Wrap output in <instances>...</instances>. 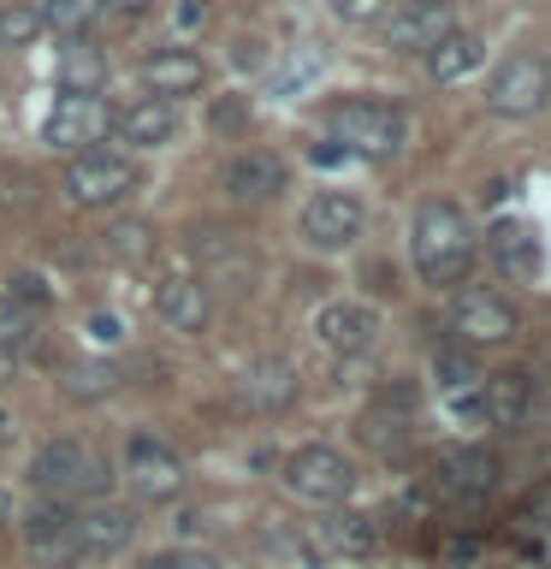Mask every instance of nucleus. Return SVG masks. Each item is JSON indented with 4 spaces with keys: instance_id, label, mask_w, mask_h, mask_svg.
<instances>
[{
    "instance_id": "obj_20",
    "label": "nucleus",
    "mask_w": 551,
    "mask_h": 569,
    "mask_svg": "<svg viewBox=\"0 0 551 569\" xmlns=\"http://www.w3.org/2000/svg\"><path fill=\"white\" fill-rule=\"evenodd\" d=\"M226 190L238 196V202H273V196L284 190V160L267 154V149H243L231 154L226 167Z\"/></svg>"
},
{
    "instance_id": "obj_27",
    "label": "nucleus",
    "mask_w": 551,
    "mask_h": 569,
    "mask_svg": "<svg viewBox=\"0 0 551 569\" xmlns=\"http://www.w3.org/2000/svg\"><path fill=\"white\" fill-rule=\"evenodd\" d=\"M320 71H327V53H320L314 42H302L291 60H284L279 71H273V83H267V96L273 101H291V96H302V89H309Z\"/></svg>"
},
{
    "instance_id": "obj_34",
    "label": "nucleus",
    "mask_w": 551,
    "mask_h": 569,
    "mask_svg": "<svg viewBox=\"0 0 551 569\" xmlns=\"http://www.w3.org/2000/svg\"><path fill=\"white\" fill-rule=\"evenodd\" d=\"M7 297H12V302H24V309H42L53 291H48V279H42V273H18V279L7 284Z\"/></svg>"
},
{
    "instance_id": "obj_33",
    "label": "nucleus",
    "mask_w": 551,
    "mask_h": 569,
    "mask_svg": "<svg viewBox=\"0 0 551 569\" xmlns=\"http://www.w3.org/2000/svg\"><path fill=\"white\" fill-rule=\"evenodd\" d=\"M137 569H220L208 558V551H154V558H142Z\"/></svg>"
},
{
    "instance_id": "obj_22",
    "label": "nucleus",
    "mask_w": 551,
    "mask_h": 569,
    "mask_svg": "<svg viewBox=\"0 0 551 569\" xmlns=\"http://www.w3.org/2000/svg\"><path fill=\"white\" fill-rule=\"evenodd\" d=\"M444 30H451V7H391V18H385V48L427 53Z\"/></svg>"
},
{
    "instance_id": "obj_35",
    "label": "nucleus",
    "mask_w": 551,
    "mask_h": 569,
    "mask_svg": "<svg viewBox=\"0 0 551 569\" xmlns=\"http://www.w3.org/2000/svg\"><path fill=\"white\" fill-rule=\"evenodd\" d=\"M327 7H332V18H344V24H368L385 0H327Z\"/></svg>"
},
{
    "instance_id": "obj_14",
    "label": "nucleus",
    "mask_w": 551,
    "mask_h": 569,
    "mask_svg": "<svg viewBox=\"0 0 551 569\" xmlns=\"http://www.w3.org/2000/svg\"><path fill=\"white\" fill-rule=\"evenodd\" d=\"M154 315L167 320L172 332H202V327H208V315H213V297H208V284H202V279L172 273V279H160V284H154Z\"/></svg>"
},
{
    "instance_id": "obj_13",
    "label": "nucleus",
    "mask_w": 551,
    "mask_h": 569,
    "mask_svg": "<svg viewBox=\"0 0 551 569\" xmlns=\"http://www.w3.org/2000/svg\"><path fill=\"white\" fill-rule=\"evenodd\" d=\"M487 256L498 261V273H510L522 284H533L545 273V243H540V231H533L528 220H498L487 231Z\"/></svg>"
},
{
    "instance_id": "obj_15",
    "label": "nucleus",
    "mask_w": 551,
    "mask_h": 569,
    "mask_svg": "<svg viewBox=\"0 0 551 569\" xmlns=\"http://www.w3.org/2000/svg\"><path fill=\"white\" fill-rule=\"evenodd\" d=\"M474 398H480V421L522 427V416L533 409V380L522 368H504V373H487V380L474 386Z\"/></svg>"
},
{
    "instance_id": "obj_4",
    "label": "nucleus",
    "mask_w": 551,
    "mask_h": 569,
    "mask_svg": "<svg viewBox=\"0 0 551 569\" xmlns=\"http://www.w3.org/2000/svg\"><path fill=\"white\" fill-rule=\"evenodd\" d=\"M30 487L42 498H89L107 487V462L83 439H48L30 457Z\"/></svg>"
},
{
    "instance_id": "obj_10",
    "label": "nucleus",
    "mask_w": 551,
    "mask_h": 569,
    "mask_svg": "<svg viewBox=\"0 0 551 569\" xmlns=\"http://www.w3.org/2000/svg\"><path fill=\"white\" fill-rule=\"evenodd\" d=\"M515 327H522V320H515V309L498 291H462L457 309H451V332H457V345H469V350L510 345Z\"/></svg>"
},
{
    "instance_id": "obj_7",
    "label": "nucleus",
    "mask_w": 551,
    "mask_h": 569,
    "mask_svg": "<svg viewBox=\"0 0 551 569\" xmlns=\"http://www.w3.org/2000/svg\"><path fill=\"white\" fill-rule=\"evenodd\" d=\"M24 546L42 569H71L83 558V540H78V510L71 498H42V505L24 510Z\"/></svg>"
},
{
    "instance_id": "obj_2",
    "label": "nucleus",
    "mask_w": 551,
    "mask_h": 569,
    "mask_svg": "<svg viewBox=\"0 0 551 569\" xmlns=\"http://www.w3.org/2000/svg\"><path fill=\"white\" fill-rule=\"evenodd\" d=\"M327 131H332L338 149L355 154V160H398L409 124H403V113L391 101L350 96V101H332L327 107Z\"/></svg>"
},
{
    "instance_id": "obj_28",
    "label": "nucleus",
    "mask_w": 551,
    "mask_h": 569,
    "mask_svg": "<svg viewBox=\"0 0 551 569\" xmlns=\"http://www.w3.org/2000/svg\"><path fill=\"white\" fill-rule=\"evenodd\" d=\"M433 386L451 398V391H469L480 386V362H474V350L469 345H439L433 350Z\"/></svg>"
},
{
    "instance_id": "obj_12",
    "label": "nucleus",
    "mask_w": 551,
    "mask_h": 569,
    "mask_svg": "<svg viewBox=\"0 0 551 569\" xmlns=\"http://www.w3.org/2000/svg\"><path fill=\"white\" fill-rule=\"evenodd\" d=\"M314 332L332 356H368L380 345V315H373L368 302H327V309L314 315Z\"/></svg>"
},
{
    "instance_id": "obj_30",
    "label": "nucleus",
    "mask_w": 551,
    "mask_h": 569,
    "mask_svg": "<svg viewBox=\"0 0 551 569\" xmlns=\"http://www.w3.org/2000/svg\"><path fill=\"white\" fill-rule=\"evenodd\" d=\"M42 0H12L7 12H0V42L7 48H30L36 36H42Z\"/></svg>"
},
{
    "instance_id": "obj_31",
    "label": "nucleus",
    "mask_w": 551,
    "mask_h": 569,
    "mask_svg": "<svg viewBox=\"0 0 551 569\" xmlns=\"http://www.w3.org/2000/svg\"><path fill=\"white\" fill-rule=\"evenodd\" d=\"M30 332H36L30 309H24V302H12L7 291H0V350H7V356H18V350L30 345Z\"/></svg>"
},
{
    "instance_id": "obj_26",
    "label": "nucleus",
    "mask_w": 551,
    "mask_h": 569,
    "mask_svg": "<svg viewBox=\"0 0 551 569\" xmlns=\"http://www.w3.org/2000/svg\"><path fill=\"white\" fill-rule=\"evenodd\" d=\"M107 0H42V24L60 36V42H83L89 30L101 24Z\"/></svg>"
},
{
    "instance_id": "obj_1",
    "label": "nucleus",
    "mask_w": 551,
    "mask_h": 569,
    "mask_svg": "<svg viewBox=\"0 0 551 569\" xmlns=\"http://www.w3.org/2000/svg\"><path fill=\"white\" fill-rule=\"evenodd\" d=\"M409 261L427 284H457L474 267V231L457 202H421L409 226Z\"/></svg>"
},
{
    "instance_id": "obj_41",
    "label": "nucleus",
    "mask_w": 551,
    "mask_h": 569,
    "mask_svg": "<svg viewBox=\"0 0 551 569\" xmlns=\"http://www.w3.org/2000/svg\"><path fill=\"white\" fill-rule=\"evenodd\" d=\"M12 362H18V356H7V350H0V380H7V373H12Z\"/></svg>"
},
{
    "instance_id": "obj_42",
    "label": "nucleus",
    "mask_w": 551,
    "mask_h": 569,
    "mask_svg": "<svg viewBox=\"0 0 551 569\" xmlns=\"http://www.w3.org/2000/svg\"><path fill=\"white\" fill-rule=\"evenodd\" d=\"M7 516H12V510H7V492H0V528H7Z\"/></svg>"
},
{
    "instance_id": "obj_9",
    "label": "nucleus",
    "mask_w": 551,
    "mask_h": 569,
    "mask_svg": "<svg viewBox=\"0 0 551 569\" xmlns=\"http://www.w3.org/2000/svg\"><path fill=\"white\" fill-rule=\"evenodd\" d=\"M362 226H368V208L350 190H314L309 208H302V238L314 249H350L362 238Z\"/></svg>"
},
{
    "instance_id": "obj_38",
    "label": "nucleus",
    "mask_w": 551,
    "mask_h": 569,
    "mask_svg": "<svg viewBox=\"0 0 551 569\" xmlns=\"http://www.w3.org/2000/svg\"><path fill=\"white\" fill-rule=\"evenodd\" d=\"M196 18H208V0H184L178 7V24H196Z\"/></svg>"
},
{
    "instance_id": "obj_29",
    "label": "nucleus",
    "mask_w": 551,
    "mask_h": 569,
    "mask_svg": "<svg viewBox=\"0 0 551 569\" xmlns=\"http://www.w3.org/2000/svg\"><path fill=\"white\" fill-rule=\"evenodd\" d=\"M60 386H66V398L96 403V398H107V391L119 386V368H113V362H78V368H71Z\"/></svg>"
},
{
    "instance_id": "obj_21",
    "label": "nucleus",
    "mask_w": 551,
    "mask_h": 569,
    "mask_svg": "<svg viewBox=\"0 0 551 569\" xmlns=\"http://www.w3.org/2000/svg\"><path fill=\"white\" fill-rule=\"evenodd\" d=\"M291 398H297V368L284 362V356H261V362H249V373H243V403L249 409L279 416Z\"/></svg>"
},
{
    "instance_id": "obj_8",
    "label": "nucleus",
    "mask_w": 551,
    "mask_h": 569,
    "mask_svg": "<svg viewBox=\"0 0 551 569\" xmlns=\"http://www.w3.org/2000/svg\"><path fill=\"white\" fill-rule=\"evenodd\" d=\"M124 487H131L142 505H167V498L184 492V462L167 439L154 433H131L124 445Z\"/></svg>"
},
{
    "instance_id": "obj_40",
    "label": "nucleus",
    "mask_w": 551,
    "mask_h": 569,
    "mask_svg": "<svg viewBox=\"0 0 551 569\" xmlns=\"http://www.w3.org/2000/svg\"><path fill=\"white\" fill-rule=\"evenodd\" d=\"M398 7H451V0H398Z\"/></svg>"
},
{
    "instance_id": "obj_24",
    "label": "nucleus",
    "mask_w": 551,
    "mask_h": 569,
    "mask_svg": "<svg viewBox=\"0 0 551 569\" xmlns=\"http://www.w3.org/2000/svg\"><path fill=\"white\" fill-rule=\"evenodd\" d=\"M314 540L332 551V558H362V551H373V516H355V510H344V516H327V522L314 528Z\"/></svg>"
},
{
    "instance_id": "obj_5",
    "label": "nucleus",
    "mask_w": 551,
    "mask_h": 569,
    "mask_svg": "<svg viewBox=\"0 0 551 569\" xmlns=\"http://www.w3.org/2000/svg\"><path fill=\"white\" fill-rule=\"evenodd\" d=\"M279 480L284 492H297L302 505H344L355 492V469L344 451H332V445H302L279 462Z\"/></svg>"
},
{
    "instance_id": "obj_16",
    "label": "nucleus",
    "mask_w": 551,
    "mask_h": 569,
    "mask_svg": "<svg viewBox=\"0 0 551 569\" xmlns=\"http://www.w3.org/2000/svg\"><path fill=\"white\" fill-rule=\"evenodd\" d=\"M113 131H119L124 149H160V142L178 137V107L167 96H142L113 119Z\"/></svg>"
},
{
    "instance_id": "obj_23",
    "label": "nucleus",
    "mask_w": 551,
    "mask_h": 569,
    "mask_svg": "<svg viewBox=\"0 0 551 569\" xmlns=\"http://www.w3.org/2000/svg\"><path fill=\"white\" fill-rule=\"evenodd\" d=\"M421 60H427V78L433 83H457V78H469V71L487 60V48H480V36H469V30H444Z\"/></svg>"
},
{
    "instance_id": "obj_37",
    "label": "nucleus",
    "mask_w": 551,
    "mask_h": 569,
    "mask_svg": "<svg viewBox=\"0 0 551 569\" xmlns=\"http://www.w3.org/2000/svg\"><path fill=\"white\" fill-rule=\"evenodd\" d=\"M89 338H96V345H119V320L113 315H89Z\"/></svg>"
},
{
    "instance_id": "obj_19",
    "label": "nucleus",
    "mask_w": 551,
    "mask_h": 569,
    "mask_svg": "<svg viewBox=\"0 0 551 569\" xmlns=\"http://www.w3.org/2000/svg\"><path fill=\"white\" fill-rule=\"evenodd\" d=\"M498 487V457L487 451H474V445H457V451H444L439 457V492H451V498H487Z\"/></svg>"
},
{
    "instance_id": "obj_25",
    "label": "nucleus",
    "mask_w": 551,
    "mask_h": 569,
    "mask_svg": "<svg viewBox=\"0 0 551 569\" xmlns=\"http://www.w3.org/2000/svg\"><path fill=\"white\" fill-rule=\"evenodd\" d=\"M101 83H107V60L89 48V36L83 42H66V53H60V89L66 96H101Z\"/></svg>"
},
{
    "instance_id": "obj_17",
    "label": "nucleus",
    "mask_w": 551,
    "mask_h": 569,
    "mask_svg": "<svg viewBox=\"0 0 551 569\" xmlns=\"http://www.w3.org/2000/svg\"><path fill=\"white\" fill-rule=\"evenodd\" d=\"M137 533V516L124 505H107V498H96L89 510H78V540H83V558H113V551L131 546Z\"/></svg>"
},
{
    "instance_id": "obj_3",
    "label": "nucleus",
    "mask_w": 551,
    "mask_h": 569,
    "mask_svg": "<svg viewBox=\"0 0 551 569\" xmlns=\"http://www.w3.org/2000/svg\"><path fill=\"white\" fill-rule=\"evenodd\" d=\"M137 190V160L113 149V142H89V149L71 154L66 167V196L78 208H113Z\"/></svg>"
},
{
    "instance_id": "obj_11",
    "label": "nucleus",
    "mask_w": 551,
    "mask_h": 569,
    "mask_svg": "<svg viewBox=\"0 0 551 569\" xmlns=\"http://www.w3.org/2000/svg\"><path fill=\"white\" fill-rule=\"evenodd\" d=\"M101 131H107V101L101 96H66L60 89L53 113L42 119V142L60 154H78L89 142H101Z\"/></svg>"
},
{
    "instance_id": "obj_18",
    "label": "nucleus",
    "mask_w": 551,
    "mask_h": 569,
    "mask_svg": "<svg viewBox=\"0 0 551 569\" xmlns=\"http://www.w3.org/2000/svg\"><path fill=\"white\" fill-rule=\"evenodd\" d=\"M142 83H149L154 96L178 101V96H196V89L208 83V66H202V53H190V48H160L142 60Z\"/></svg>"
},
{
    "instance_id": "obj_36",
    "label": "nucleus",
    "mask_w": 551,
    "mask_h": 569,
    "mask_svg": "<svg viewBox=\"0 0 551 569\" xmlns=\"http://www.w3.org/2000/svg\"><path fill=\"white\" fill-rule=\"evenodd\" d=\"M231 60H238V71H261V66H267V42H256V36H243V42L231 48Z\"/></svg>"
},
{
    "instance_id": "obj_32",
    "label": "nucleus",
    "mask_w": 551,
    "mask_h": 569,
    "mask_svg": "<svg viewBox=\"0 0 551 569\" xmlns=\"http://www.w3.org/2000/svg\"><path fill=\"white\" fill-rule=\"evenodd\" d=\"M107 256H119V261H137V256H149V226H137V220H124L107 231Z\"/></svg>"
},
{
    "instance_id": "obj_6",
    "label": "nucleus",
    "mask_w": 551,
    "mask_h": 569,
    "mask_svg": "<svg viewBox=\"0 0 551 569\" xmlns=\"http://www.w3.org/2000/svg\"><path fill=\"white\" fill-rule=\"evenodd\" d=\"M545 101H551L545 53H510L487 83V107L498 119H533V113H545Z\"/></svg>"
},
{
    "instance_id": "obj_39",
    "label": "nucleus",
    "mask_w": 551,
    "mask_h": 569,
    "mask_svg": "<svg viewBox=\"0 0 551 569\" xmlns=\"http://www.w3.org/2000/svg\"><path fill=\"white\" fill-rule=\"evenodd\" d=\"M107 7H113V12H149L154 0H107Z\"/></svg>"
}]
</instances>
